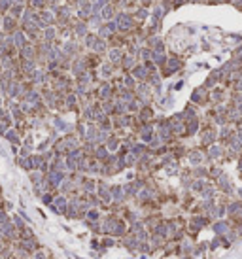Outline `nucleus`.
Instances as JSON below:
<instances>
[{"mask_svg": "<svg viewBox=\"0 0 242 259\" xmlns=\"http://www.w3.org/2000/svg\"><path fill=\"white\" fill-rule=\"evenodd\" d=\"M112 244H114L112 238H104V246H112Z\"/></svg>", "mask_w": 242, "mask_h": 259, "instance_id": "4", "label": "nucleus"}, {"mask_svg": "<svg viewBox=\"0 0 242 259\" xmlns=\"http://www.w3.org/2000/svg\"><path fill=\"white\" fill-rule=\"evenodd\" d=\"M8 220H6V214H4V212H0V223H6Z\"/></svg>", "mask_w": 242, "mask_h": 259, "instance_id": "3", "label": "nucleus"}, {"mask_svg": "<svg viewBox=\"0 0 242 259\" xmlns=\"http://www.w3.org/2000/svg\"><path fill=\"white\" fill-rule=\"evenodd\" d=\"M47 255H45V252L42 250V252H38V253H34V259H45Z\"/></svg>", "mask_w": 242, "mask_h": 259, "instance_id": "1", "label": "nucleus"}, {"mask_svg": "<svg viewBox=\"0 0 242 259\" xmlns=\"http://www.w3.org/2000/svg\"><path fill=\"white\" fill-rule=\"evenodd\" d=\"M87 216H89V220H96V218H99V214H96V210H91Z\"/></svg>", "mask_w": 242, "mask_h": 259, "instance_id": "2", "label": "nucleus"}]
</instances>
